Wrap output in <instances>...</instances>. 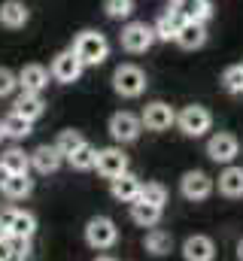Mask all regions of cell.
<instances>
[{"instance_id":"1","label":"cell","mask_w":243,"mask_h":261,"mask_svg":"<svg viewBox=\"0 0 243 261\" xmlns=\"http://www.w3.org/2000/svg\"><path fill=\"white\" fill-rule=\"evenodd\" d=\"M73 52L79 55V61L85 67H98V64L107 61L110 43H107V37H104L101 31H82V34L76 37V43H73Z\"/></svg>"},{"instance_id":"2","label":"cell","mask_w":243,"mask_h":261,"mask_svg":"<svg viewBox=\"0 0 243 261\" xmlns=\"http://www.w3.org/2000/svg\"><path fill=\"white\" fill-rule=\"evenodd\" d=\"M113 88L121 97H140L146 91V73L137 64H121L113 73Z\"/></svg>"},{"instance_id":"3","label":"cell","mask_w":243,"mask_h":261,"mask_svg":"<svg viewBox=\"0 0 243 261\" xmlns=\"http://www.w3.org/2000/svg\"><path fill=\"white\" fill-rule=\"evenodd\" d=\"M119 43H121L125 52L140 55V52H146V49L155 43V31H152L146 21H128L119 34Z\"/></svg>"},{"instance_id":"4","label":"cell","mask_w":243,"mask_h":261,"mask_svg":"<svg viewBox=\"0 0 243 261\" xmlns=\"http://www.w3.org/2000/svg\"><path fill=\"white\" fill-rule=\"evenodd\" d=\"M116 240H119V228H116L113 219L94 216V219L85 225V243H88L91 249H110Z\"/></svg>"},{"instance_id":"5","label":"cell","mask_w":243,"mask_h":261,"mask_svg":"<svg viewBox=\"0 0 243 261\" xmlns=\"http://www.w3.org/2000/svg\"><path fill=\"white\" fill-rule=\"evenodd\" d=\"M210 125H213L210 110H207V107H198V103L185 107L180 116H177V128H180L185 137H204V134L210 130Z\"/></svg>"},{"instance_id":"6","label":"cell","mask_w":243,"mask_h":261,"mask_svg":"<svg viewBox=\"0 0 243 261\" xmlns=\"http://www.w3.org/2000/svg\"><path fill=\"white\" fill-rule=\"evenodd\" d=\"M237 152H240V143H237L234 134L219 130V134H213V137L207 140V155H210L216 164H231V161L237 158Z\"/></svg>"},{"instance_id":"7","label":"cell","mask_w":243,"mask_h":261,"mask_svg":"<svg viewBox=\"0 0 243 261\" xmlns=\"http://www.w3.org/2000/svg\"><path fill=\"white\" fill-rule=\"evenodd\" d=\"M0 222L6 225L9 237H25V240H31L34 231H37V219H34V213H28V210H3V213H0Z\"/></svg>"},{"instance_id":"8","label":"cell","mask_w":243,"mask_h":261,"mask_svg":"<svg viewBox=\"0 0 243 261\" xmlns=\"http://www.w3.org/2000/svg\"><path fill=\"white\" fill-rule=\"evenodd\" d=\"M82 61H79V55L73 52V49H64L55 55V61H52V70H49V76L55 79V82H76L79 76H82Z\"/></svg>"},{"instance_id":"9","label":"cell","mask_w":243,"mask_h":261,"mask_svg":"<svg viewBox=\"0 0 243 261\" xmlns=\"http://www.w3.org/2000/svg\"><path fill=\"white\" fill-rule=\"evenodd\" d=\"M94 167H98V173H101V176L116 179V176H121V173H128V155L121 152L119 146H107V149H101V152H98Z\"/></svg>"},{"instance_id":"10","label":"cell","mask_w":243,"mask_h":261,"mask_svg":"<svg viewBox=\"0 0 243 261\" xmlns=\"http://www.w3.org/2000/svg\"><path fill=\"white\" fill-rule=\"evenodd\" d=\"M140 130H143V122L134 113H116L110 119V137L116 143H134L140 137Z\"/></svg>"},{"instance_id":"11","label":"cell","mask_w":243,"mask_h":261,"mask_svg":"<svg viewBox=\"0 0 243 261\" xmlns=\"http://www.w3.org/2000/svg\"><path fill=\"white\" fill-rule=\"evenodd\" d=\"M180 192L185 200H204V197H210V192H213V179L204 170H188L180 179Z\"/></svg>"},{"instance_id":"12","label":"cell","mask_w":243,"mask_h":261,"mask_svg":"<svg viewBox=\"0 0 243 261\" xmlns=\"http://www.w3.org/2000/svg\"><path fill=\"white\" fill-rule=\"evenodd\" d=\"M140 122H143L149 130H167L171 125H177V113H174L167 103L155 100V103L143 107V116H140Z\"/></svg>"},{"instance_id":"13","label":"cell","mask_w":243,"mask_h":261,"mask_svg":"<svg viewBox=\"0 0 243 261\" xmlns=\"http://www.w3.org/2000/svg\"><path fill=\"white\" fill-rule=\"evenodd\" d=\"M18 85H21V91L43 94V88L49 85V70L40 64H25L18 70Z\"/></svg>"},{"instance_id":"14","label":"cell","mask_w":243,"mask_h":261,"mask_svg":"<svg viewBox=\"0 0 243 261\" xmlns=\"http://www.w3.org/2000/svg\"><path fill=\"white\" fill-rule=\"evenodd\" d=\"M182 258L185 261H213L216 258V246H213L210 237L195 234V237H188V240L182 243Z\"/></svg>"},{"instance_id":"15","label":"cell","mask_w":243,"mask_h":261,"mask_svg":"<svg viewBox=\"0 0 243 261\" xmlns=\"http://www.w3.org/2000/svg\"><path fill=\"white\" fill-rule=\"evenodd\" d=\"M28 18H31V12H28V6H25L21 0H6V3H0V24H3V28L18 31V28L28 24Z\"/></svg>"},{"instance_id":"16","label":"cell","mask_w":243,"mask_h":261,"mask_svg":"<svg viewBox=\"0 0 243 261\" xmlns=\"http://www.w3.org/2000/svg\"><path fill=\"white\" fill-rule=\"evenodd\" d=\"M110 182H113V186H110L113 197L121 200V203H134V200L140 197V189H143V182H140L134 173H121V176L110 179Z\"/></svg>"},{"instance_id":"17","label":"cell","mask_w":243,"mask_h":261,"mask_svg":"<svg viewBox=\"0 0 243 261\" xmlns=\"http://www.w3.org/2000/svg\"><path fill=\"white\" fill-rule=\"evenodd\" d=\"M61 161H64V155H61L55 146H40V149L31 152V167L37 173H55L61 167Z\"/></svg>"},{"instance_id":"18","label":"cell","mask_w":243,"mask_h":261,"mask_svg":"<svg viewBox=\"0 0 243 261\" xmlns=\"http://www.w3.org/2000/svg\"><path fill=\"white\" fill-rule=\"evenodd\" d=\"M12 113H18V116H25L28 122H37L43 113H46V100L40 97V94H31V91H21L18 97H15V103H12Z\"/></svg>"},{"instance_id":"19","label":"cell","mask_w":243,"mask_h":261,"mask_svg":"<svg viewBox=\"0 0 243 261\" xmlns=\"http://www.w3.org/2000/svg\"><path fill=\"white\" fill-rule=\"evenodd\" d=\"M177 43H180L182 49H201L204 43H207V28H204V21H182V28L177 31Z\"/></svg>"},{"instance_id":"20","label":"cell","mask_w":243,"mask_h":261,"mask_svg":"<svg viewBox=\"0 0 243 261\" xmlns=\"http://www.w3.org/2000/svg\"><path fill=\"white\" fill-rule=\"evenodd\" d=\"M182 18L177 9H167V12H161L158 15V21H155V40H161V43H171V40H177V31L182 28Z\"/></svg>"},{"instance_id":"21","label":"cell","mask_w":243,"mask_h":261,"mask_svg":"<svg viewBox=\"0 0 243 261\" xmlns=\"http://www.w3.org/2000/svg\"><path fill=\"white\" fill-rule=\"evenodd\" d=\"M0 192L9 197V200H21L34 192V179L28 173H9L3 182H0Z\"/></svg>"},{"instance_id":"22","label":"cell","mask_w":243,"mask_h":261,"mask_svg":"<svg viewBox=\"0 0 243 261\" xmlns=\"http://www.w3.org/2000/svg\"><path fill=\"white\" fill-rule=\"evenodd\" d=\"M174 9L180 12L185 21H207L213 15L210 0H174Z\"/></svg>"},{"instance_id":"23","label":"cell","mask_w":243,"mask_h":261,"mask_svg":"<svg viewBox=\"0 0 243 261\" xmlns=\"http://www.w3.org/2000/svg\"><path fill=\"white\" fill-rule=\"evenodd\" d=\"M219 192L225 197H243V167L228 164L219 173Z\"/></svg>"},{"instance_id":"24","label":"cell","mask_w":243,"mask_h":261,"mask_svg":"<svg viewBox=\"0 0 243 261\" xmlns=\"http://www.w3.org/2000/svg\"><path fill=\"white\" fill-rule=\"evenodd\" d=\"M131 219L140 225V228H155L158 225V219H161V206H155V203H146V200H134L131 203Z\"/></svg>"},{"instance_id":"25","label":"cell","mask_w":243,"mask_h":261,"mask_svg":"<svg viewBox=\"0 0 243 261\" xmlns=\"http://www.w3.org/2000/svg\"><path fill=\"white\" fill-rule=\"evenodd\" d=\"M0 167H3L6 173H28V170H31V155H28L25 149L12 146V149H6V152L0 155Z\"/></svg>"},{"instance_id":"26","label":"cell","mask_w":243,"mask_h":261,"mask_svg":"<svg viewBox=\"0 0 243 261\" xmlns=\"http://www.w3.org/2000/svg\"><path fill=\"white\" fill-rule=\"evenodd\" d=\"M143 246H146V252H152V255H167L171 246H174V237H171L167 231H161V228H152V231L146 234Z\"/></svg>"},{"instance_id":"27","label":"cell","mask_w":243,"mask_h":261,"mask_svg":"<svg viewBox=\"0 0 243 261\" xmlns=\"http://www.w3.org/2000/svg\"><path fill=\"white\" fill-rule=\"evenodd\" d=\"M31 125H34V122H28V119L18 116V113H9V116L3 119V130H6V137H12V140L31 137Z\"/></svg>"},{"instance_id":"28","label":"cell","mask_w":243,"mask_h":261,"mask_svg":"<svg viewBox=\"0 0 243 261\" xmlns=\"http://www.w3.org/2000/svg\"><path fill=\"white\" fill-rule=\"evenodd\" d=\"M67 161H70V167H73V170H91V167H94V161H98V149H94V146H88V143H82V146L67 158Z\"/></svg>"},{"instance_id":"29","label":"cell","mask_w":243,"mask_h":261,"mask_svg":"<svg viewBox=\"0 0 243 261\" xmlns=\"http://www.w3.org/2000/svg\"><path fill=\"white\" fill-rule=\"evenodd\" d=\"M82 143H85V140H82V134H79V130H61L58 140H55V149H58L64 158H70Z\"/></svg>"},{"instance_id":"30","label":"cell","mask_w":243,"mask_h":261,"mask_svg":"<svg viewBox=\"0 0 243 261\" xmlns=\"http://www.w3.org/2000/svg\"><path fill=\"white\" fill-rule=\"evenodd\" d=\"M140 200L155 203V206H164V203H167V189H164L161 182H146V186L140 189Z\"/></svg>"},{"instance_id":"31","label":"cell","mask_w":243,"mask_h":261,"mask_svg":"<svg viewBox=\"0 0 243 261\" xmlns=\"http://www.w3.org/2000/svg\"><path fill=\"white\" fill-rule=\"evenodd\" d=\"M222 85H225V91L228 94H243V67H228L225 73H222Z\"/></svg>"},{"instance_id":"32","label":"cell","mask_w":243,"mask_h":261,"mask_svg":"<svg viewBox=\"0 0 243 261\" xmlns=\"http://www.w3.org/2000/svg\"><path fill=\"white\" fill-rule=\"evenodd\" d=\"M104 9H107L110 18H131L134 0H104Z\"/></svg>"},{"instance_id":"33","label":"cell","mask_w":243,"mask_h":261,"mask_svg":"<svg viewBox=\"0 0 243 261\" xmlns=\"http://www.w3.org/2000/svg\"><path fill=\"white\" fill-rule=\"evenodd\" d=\"M18 88V76L6 67H0V97H9L12 91Z\"/></svg>"},{"instance_id":"34","label":"cell","mask_w":243,"mask_h":261,"mask_svg":"<svg viewBox=\"0 0 243 261\" xmlns=\"http://www.w3.org/2000/svg\"><path fill=\"white\" fill-rule=\"evenodd\" d=\"M6 237H9V231H6V225H3V222H0V243H3V240H6Z\"/></svg>"},{"instance_id":"35","label":"cell","mask_w":243,"mask_h":261,"mask_svg":"<svg viewBox=\"0 0 243 261\" xmlns=\"http://www.w3.org/2000/svg\"><path fill=\"white\" fill-rule=\"evenodd\" d=\"M237 258L243 261V240H240V243H237Z\"/></svg>"},{"instance_id":"36","label":"cell","mask_w":243,"mask_h":261,"mask_svg":"<svg viewBox=\"0 0 243 261\" xmlns=\"http://www.w3.org/2000/svg\"><path fill=\"white\" fill-rule=\"evenodd\" d=\"M3 137H6V130H3V122H0V140H3Z\"/></svg>"},{"instance_id":"37","label":"cell","mask_w":243,"mask_h":261,"mask_svg":"<svg viewBox=\"0 0 243 261\" xmlns=\"http://www.w3.org/2000/svg\"><path fill=\"white\" fill-rule=\"evenodd\" d=\"M98 261H116V258H110V255H104V258H98Z\"/></svg>"},{"instance_id":"38","label":"cell","mask_w":243,"mask_h":261,"mask_svg":"<svg viewBox=\"0 0 243 261\" xmlns=\"http://www.w3.org/2000/svg\"><path fill=\"white\" fill-rule=\"evenodd\" d=\"M240 67H243V64H240Z\"/></svg>"}]
</instances>
